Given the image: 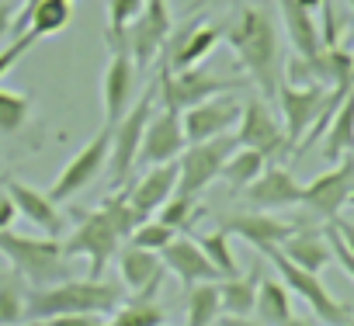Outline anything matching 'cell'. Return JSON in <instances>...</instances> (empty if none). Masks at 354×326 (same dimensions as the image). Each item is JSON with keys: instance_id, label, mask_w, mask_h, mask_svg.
I'll list each match as a JSON object with an SVG mask.
<instances>
[{"instance_id": "1", "label": "cell", "mask_w": 354, "mask_h": 326, "mask_svg": "<svg viewBox=\"0 0 354 326\" xmlns=\"http://www.w3.org/2000/svg\"><path fill=\"white\" fill-rule=\"evenodd\" d=\"M223 39L230 42L247 84H254L264 101H274L278 87L285 84V59L274 18L261 8H240L233 21L223 28Z\"/></svg>"}, {"instance_id": "2", "label": "cell", "mask_w": 354, "mask_h": 326, "mask_svg": "<svg viewBox=\"0 0 354 326\" xmlns=\"http://www.w3.org/2000/svg\"><path fill=\"white\" fill-rule=\"evenodd\" d=\"M122 305V285L101 278H66L49 288H35L25 298V319H53L70 312H97L108 316Z\"/></svg>"}, {"instance_id": "3", "label": "cell", "mask_w": 354, "mask_h": 326, "mask_svg": "<svg viewBox=\"0 0 354 326\" xmlns=\"http://www.w3.org/2000/svg\"><path fill=\"white\" fill-rule=\"evenodd\" d=\"M0 253L11 260L15 274L25 285H32V291L73 278V260L63 253V243L49 236H21L0 229Z\"/></svg>"}, {"instance_id": "4", "label": "cell", "mask_w": 354, "mask_h": 326, "mask_svg": "<svg viewBox=\"0 0 354 326\" xmlns=\"http://www.w3.org/2000/svg\"><path fill=\"white\" fill-rule=\"evenodd\" d=\"M153 84H156V97L163 101L160 108L185 111V108L202 104V101H209V97L236 94L240 87H247V77H216V73H205L202 66H192V70H181V73H170V70L160 63Z\"/></svg>"}, {"instance_id": "5", "label": "cell", "mask_w": 354, "mask_h": 326, "mask_svg": "<svg viewBox=\"0 0 354 326\" xmlns=\"http://www.w3.org/2000/svg\"><path fill=\"white\" fill-rule=\"evenodd\" d=\"M156 108V84H149L139 101L111 125V153H108V174H111V184L115 188H125L129 174L136 171V156H139V146H142V132H146V122Z\"/></svg>"}, {"instance_id": "6", "label": "cell", "mask_w": 354, "mask_h": 326, "mask_svg": "<svg viewBox=\"0 0 354 326\" xmlns=\"http://www.w3.org/2000/svg\"><path fill=\"white\" fill-rule=\"evenodd\" d=\"M236 149V139L226 132V135H216L209 142H195V146H185V153L177 156V191L174 195H188V198H198L219 174H223V163L230 160V153Z\"/></svg>"}, {"instance_id": "7", "label": "cell", "mask_w": 354, "mask_h": 326, "mask_svg": "<svg viewBox=\"0 0 354 326\" xmlns=\"http://www.w3.org/2000/svg\"><path fill=\"white\" fill-rule=\"evenodd\" d=\"M122 233H118V226L108 219V212L104 209H97V212H87L84 219H80V226L73 229V236L63 243V253L73 260V257H84L87 264H91V271H87V278H101L104 274V267H108V260L122 250Z\"/></svg>"}, {"instance_id": "8", "label": "cell", "mask_w": 354, "mask_h": 326, "mask_svg": "<svg viewBox=\"0 0 354 326\" xmlns=\"http://www.w3.org/2000/svg\"><path fill=\"white\" fill-rule=\"evenodd\" d=\"M264 257L274 264V271H278L281 285H285L288 291H295V295L313 309V316H316V319H323L326 326H344V323L351 319V309H347L344 302H337V298L326 291V285H323V278H319V274L302 271V267H299V264H292L281 250H268Z\"/></svg>"}, {"instance_id": "9", "label": "cell", "mask_w": 354, "mask_h": 326, "mask_svg": "<svg viewBox=\"0 0 354 326\" xmlns=\"http://www.w3.org/2000/svg\"><path fill=\"white\" fill-rule=\"evenodd\" d=\"M170 32H174V18H170L167 0H142V11L129 21L118 52H129L132 63L139 70H146L160 56V49H163Z\"/></svg>"}, {"instance_id": "10", "label": "cell", "mask_w": 354, "mask_h": 326, "mask_svg": "<svg viewBox=\"0 0 354 326\" xmlns=\"http://www.w3.org/2000/svg\"><path fill=\"white\" fill-rule=\"evenodd\" d=\"M219 39H223V28H219L216 21H209V18H195V21H188V25H174V32L167 35V42H163V49H160V52H163L160 63H163L170 73L202 66V63L212 56V49L219 46Z\"/></svg>"}, {"instance_id": "11", "label": "cell", "mask_w": 354, "mask_h": 326, "mask_svg": "<svg viewBox=\"0 0 354 326\" xmlns=\"http://www.w3.org/2000/svg\"><path fill=\"white\" fill-rule=\"evenodd\" d=\"M108 153H111V125H101L97 135H94L77 156L66 160V167L59 171V178L53 181V188L46 191L49 202L63 205V202H70L73 195H80V191L108 167Z\"/></svg>"}, {"instance_id": "12", "label": "cell", "mask_w": 354, "mask_h": 326, "mask_svg": "<svg viewBox=\"0 0 354 326\" xmlns=\"http://www.w3.org/2000/svg\"><path fill=\"white\" fill-rule=\"evenodd\" d=\"M233 139H236V146H243V149H257L268 163H278L285 153H292L288 135H285V128L274 122V115H271V108H268L264 97H247Z\"/></svg>"}, {"instance_id": "13", "label": "cell", "mask_w": 354, "mask_h": 326, "mask_svg": "<svg viewBox=\"0 0 354 326\" xmlns=\"http://www.w3.org/2000/svg\"><path fill=\"white\" fill-rule=\"evenodd\" d=\"M333 87H323V84H281L278 87V108H281V118H285V135H288V146L295 153V146L306 139V132L316 125V118L323 115V104L330 97Z\"/></svg>"}, {"instance_id": "14", "label": "cell", "mask_w": 354, "mask_h": 326, "mask_svg": "<svg viewBox=\"0 0 354 326\" xmlns=\"http://www.w3.org/2000/svg\"><path fill=\"white\" fill-rule=\"evenodd\" d=\"M351 181H354V153H347L344 160H337L330 171H323L316 181L302 184V202L309 215L323 219V222H333L344 205H347V191H351Z\"/></svg>"}, {"instance_id": "15", "label": "cell", "mask_w": 354, "mask_h": 326, "mask_svg": "<svg viewBox=\"0 0 354 326\" xmlns=\"http://www.w3.org/2000/svg\"><path fill=\"white\" fill-rule=\"evenodd\" d=\"M188 139L181 128V111L174 108H153L146 132H142V146L136 156V167H156V163H174L185 153Z\"/></svg>"}, {"instance_id": "16", "label": "cell", "mask_w": 354, "mask_h": 326, "mask_svg": "<svg viewBox=\"0 0 354 326\" xmlns=\"http://www.w3.org/2000/svg\"><path fill=\"white\" fill-rule=\"evenodd\" d=\"M243 115V104L233 97V94H219V97H209L202 104H192L181 111V128H185V139L188 146L195 142H209L216 135H226Z\"/></svg>"}, {"instance_id": "17", "label": "cell", "mask_w": 354, "mask_h": 326, "mask_svg": "<svg viewBox=\"0 0 354 326\" xmlns=\"http://www.w3.org/2000/svg\"><path fill=\"white\" fill-rule=\"evenodd\" d=\"M299 226H302V219H274L264 212H240V215H226L219 229H226L230 236H240L254 250L268 253V250H278Z\"/></svg>"}, {"instance_id": "18", "label": "cell", "mask_w": 354, "mask_h": 326, "mask_svg": "<svg viewBox=\"0 0 354 326\" xmlns=\"http://www.w3.org/2000/svg\"><path fill=\"white\" fill-rule=\"evenodd\" d=\"M136 80L139 66L129 52H111L104 73H101V104H104V125H115L136 101Z\"/></svg>"}, {"instance_id": "19", "label": "cell", "mask_w": 354, "mask_h": 326, "mask_svg": "<svg viewBox=\"0 0 354 326\" xmlns=\"http://www.w3.org/2000/svg\"><path fill=\"white\" fill-rule=\"evenodd\" d=\"M4 195L11 198L15 212H18V215H25V222H32L42 236L56 240V236L66 229L63 212L56 209V202H49V195H46V191H39V188H32V184H25V181L8 178V181H4Z\"/></svg>"}, {"instance_id": "20", "label": "cell", "mask_w": 354, "mask_h": 326, "mask_svg": "<svg viewBox=\"0 0 354 326\" xmlns=\"http://www.w3.org/2000/svg\"><path fill=\"white\" fill-rule=\"evenodd\" d=\"M243 198L254 212H274V209L299 205L302 202V184L292 178V171L281 167V163H271V167L261 171V178L254 184H247Z\"/></svg>"}, {"instance_id": "21", "label": "cell", "mask_w": 354, "mask_h": 326, "mask_svg": "<svg viewBox=\"0 0 354 326\" xmlns=\"http://www.w3.org/2000/svg\"><path fill=\"white\" fill-rule=\"evenodd\" d=\"M160 260H163V267H167L174 278H181L185 291H188L192 285H202V281H219V278H223L192 236H174V240L160 250Z\"/></svg>"}, {"instance_id": "22", "label": "cell", "mask_w": 354, "mask_h": 326, "mask_svg": "<svg viewBox=\"0 0 354 326\" xmlns=\"http://www.w3.org/2000/svg\"><path fill=\"white\" fill-rule=\"evenodd\" d=\"M163 271H167V267H163L160 253H153V250H139V247L122 243V250H118V274H122V285H125L132 295H149V298H160Z\"/></svg>"}, {"instance_id": "23", "label": "cell", "mask_w": 354, "mask_h": 326, "mask_svg": "<svg viewBox=\"0 0 354 326\" xmlns=\"http://www.w3.org/2000/svg\"><path fill=\"white\" fill-rule=\"evenodd\" d=\"M177 191V160L174 163H156V167H149L132 188H129V205L136 212L139 222L153 219L156 209Z\"/></svg>"}, {"instance_id": "24", "label": "cell", "mask_w": 354, "mask_h": 326, "mask_svg": "<svg viewBox=\"0 0 354 326\" xmlns=\"http://www.w3.org/2000/svg\"><path fill=\"white\" fill-rule=\"evenodd\" d=\"M278 4V15H281V25L288 32V42L295 49L299 59L313 63L323 56V35H319V25H316V15L302 8V0H274Z\"/></svg>"}, {"instance_id": "25", "label": "cell", "mask_w": 354, "mask_h": 326, "mask_svg": "<svg viewBox=\"0 0 354 326\" xmlns=\"http://www.w3.org/2000/svg\"><path fill=\"white\" fill-rule=\"evenodd\" d=\"M292 264H299L302 271H313V274H319L326 264H330V243H326V233L323 229H316L313 222H306L302 219V226L278 247Z\"/></svg>"}, {"instance_id": "26", "label": "cell", "mask_w": 354, "mask_h": 326, "mask_svg": "<svg viewBox=\"0 0 354 326\" xmlns=\"http://www.w3.org/2000/svg\"><path fill=\"white\" fill-rule=\"evenodd\" d=\"M261 278H264V271H261V264H254L247 274H233V278L216 281L219 285V309H223V316H250Z\"/></svg>"}, {"instance_id": "27", "label": "cell", "mask_w": 354, "mask_h": 326, "mask_svg": "<svg viewBox=\"0 0 354 326\" xmlns=\"http://www.w3.org/2000/svg\"><path fill=\"white\" fill-rule=\"evenodd\" d=\"M323 139H326V142H323V156H326L330 163L344 160V156L354 149V87H351V94L340 101V108L333 111V118H330Z\"/></svg>"}, {"instance_id": "28", "label": "cell", "mask_w": 354, "mask_h": 326, "mask_svg": "<svg viewBox=\"0 0 354 326\" xmlns=\"http://www.w3.org/2000/svg\"><path fill=\"white\" fill-rule=\"evenodd\" d=\"M254 312L261 326H281L285 319H292V295L278 278H261L257 285V298H254Z\"/></svg>"}, {"instance_id": "29", "label": "cell", "mask_w": 354, "mask_h": 326, "mask_svg": "<svg viewBox=\"0 0 354 326\" xmlns=\"http://www.w3.org/2000/svg\"><path fill=\"white\" fill-rule=\"evenodd\" d=\"M163 323H167V309L160 298L149 295H132V302H122L115 316L104 319V326H163Z\"/></svg>"}, {"instance_id": "30", "label": "cell", "mask_w": 354, "mask_h": 326, "mask_svg": "<svg viewBox=\"0 0 354 326\" xmlns=\"http://www.w3.org/2000/svg\"><path fill=\"white\" fill-rule=\"evenodd\" d=\"M264 167H268V160H264L257 149L236 146V149L230 153V160L223 163V174H219V178H223L233 191H247V184H254Z\"/></svg>"}, {"instance_id": "31", "label": "cell", "mask_w": 354, "mask_h": 326, "mask_svg": "<svg viewBox=\"0 0 354 326\" xmlns=\"http://www.w3.org/2000/svg\"><path fill=\"white\" fill-rule=\"evenodd\" d=\"M223 309H219V285L216 281H202L188 288V326H212L219 323Z\"/></svg>"}, {"instance_id": "32", "label": "cell", "mask_w": 354, "mask_h": 326, "mask_svg": "<svg viewBox=\"0 0 354 326\" xmlns=\"http://www.w3.org/2000/svg\"><path fill=\"white\" fill-rule=\"evenodd\" d=\"M28 118H32V97L0 87V135L4 139L18 135L28 125Z\"/></svg>"}, {"instance_id": "33", "label": "cell", "mask_w": 354, "mask_h": 326, "mask_svg": "<svg viewBox=\"0 0 354 326\" xmlns=\"http://www.w3.org/2000/svg\"><path fill=\"white\" fill-rule=\"evenodd\" d=\"M202 215H205V209L198 205V198H188V195H170V198L156 209V215H153V219H160V222H163V226H170L174 233H181V229L195 226Z\"/></svg>"}, {"instance_id": "34", "label": "cell", "mask_w": 354, "mask_h": 326, "mask_svg": "<svg viewBox=\"0 0 354 326\" xmlns=\"http://www.w3.org/2000/svg\"><path fill=\"white\" fill-rule=\"evenodd\" d=\"M25 281L11 271L0 274V326H21L25 323Z\"/></svg>"}, {"instance_id": "35", "label": "cell", "mask_w": 354, "mask_h": 326, "mask_svg": "<svg viewBox=\"0 0 354 326\" xmlns=\"http://www.w3.org/2000/svg\"><path fill=\"white\" fill-rule=\"evenodd\" d=\"M104 11H108L104 46H108V52H118V49H122V35H125L129 21L142 11V0H104Z\"/></svg>"}, {"instance_id": "36", "label": "cell", "mask_w": 354, "mask_h": 326, "mask_svg": "<svg viewBox=\"0 0 354 326\" xmlns=\"http://www.w3.org/2000/svg\"><path fill=\"white\" fill-rule=\"evenodd\" d=\"M195 243L202 247V253L212 260V267H216L223 278H233V274H240V267H236V257H233V250H230V233H226V229L202 233Z\"/></svg>"}, {"instance_id": "37", "label": "cell", "mask_w": 354, "mask_h": 326, "mask_svg": "<svg viewBox=\"0 0 354 326\" xmlns=\"http://www.w3.org/2000/svg\"><path fill=\"white\" fill-rule=\"evenodd\" d=\"M174 236H177V233H174L170 226H163L160 219H146V222H139V226L132 229L129 247H139V250H153V253H160Z\"/></svg>"}, {"instance_id": "38", "label": "cell", "mask_w": 354, "mask_h": 326, "mask_svg": "<svg viewBox=\"0 0 354 326\" xmlns=\"http://www.w3.org/2000/svg\"><path fill=\"white\" fill-rule=\"evenodd\" d=\"M319 35H323V46L326 49L340 42V18H337L333 0H323V8H319Z\"/></svg>"}, {"instance_id": "39", "label": "cell", "mask_w": 354, "mask_h": 326, "mask_svg": "<svg viewBox=\"0 0 354 326\" xmlns=\"http://www.w3.org/2000/svg\"><path fill=\"white\" fill-rule=\"evenodd\" d=\"M323 233H326V243H330V257H333V260H337V264L344 267V274H347V278L354 281V253H351V250H347V247L340 243V236H337V229H333L330 222L323 226Z\"/></svg>"}, {"instance_id": "40", "label": "cell", "mask_w": 354, "mask_h": 326, "mask_svg": "<svg viewBox=\"0 0 354 326\" xmlns=\"http://www.w3.org/2000/svg\"><path fill=\"white\" fill-rule=\"evenodd\" d=\"M46 323L49 326H104V316H97V312H70V316H53Z\"/></svg>"}, {"instance_id": "41", "label": "cell", "mask_w": 354, "mask_h": 326, "mask_svg": "<svg viewBox=\"0 0 354 326\" xmlns=\"http://www.w3.org/2000/svg\"><path fill=\"white\" fill-rule=\"evenodd\" d=\"M18 15V0H0V42L11 39V25Z\"/></svg>"}, {"instance_id": "42", "label": "cell", "mask_w": 354, "mask_h": 326, "mask_svg": "<svg viewBox=\"0 0 354 326\" xmlns=\"http://www.w3.org/2000/svg\"><path fill=\"white\" fill-rule=\"evenodd\" d=\"M333 229H337V236H340V243L354 253V219H344V215H337L333 222H330Z\"/></svg>"}, {"instance_id": "43", "label": "cell", "mask_w": 354, "mask_h": 326, "mask_svg": "<svg viewBox=\"0 0 354 326\" xmlns=\"http://www.w3.org/2000/svg\"><path fill=\"white\" fill-rule=\"evenodd\" d=\"M15 215H18V212H15L11 198H8V195H0V229H8V226L15 222Z\"/></svg>"}, {"instance_id": "44", "label": "cell", "mask_w": 354, "mask_h": 326, "mask_svg": "<svg viewBox=\"0 0 354 326\" xmlns=\"http://www.w3.org/2000/svg\"><path fill=\"white\" fill-rule=\"evenodd\" d=\"M219 326H261L250 316H219Z\"/></svg>"}, {"instance_id": "45", "label": "cell", "mask_w": 354, "mask_h": 326, "mask_svg": "<svg viewBox=\"0 0 354 326\" xmlns=\"http://www.w3.org/2000/svg\"><path fill=\"white\" fill-rule=\"evenodd\" d=\"M281 326H313V323H306V319H299V316H292V319H285Z\"/></svg>"}, {"instance_id": "46", "label": "cell", "mask_w": 354, "mask_h": 326, "mask_svg": "<svg viewBox=\"0 0 354 326\" xmlns=\"http://www.w3.org/2000/svg\"><path fill=\"white\" fill-rule=\"evenodd\" d=\"M21 326H49V323H46V319H25Z\"/></svg>"}, {"instance_id": "47", "label": "cell", "mask_w": 354, "mask_h": 326, "mask_svg": "<svg viewBox=\"0 0 354 326\" xmlns=\"http://www.w3.org/2000/svg\"><path fill=\"white\" fill-rule=\"evenodd\" d=\"M205 4H209V0H192V11H202ZM192 11H188V15H192Z\"/></svg>"}, {"instance_id": "48", "label": "cell", "mask_w": 354, "mask_h": 326, "mask_svg": "<svg viewBox=\"0 0 354 326\" xmlns=\"http://www.w3.org/2000/svg\"><path fill=\"white\" fill-rule=\"evenodd\" d=\"M347 205L354 209V181H351V191H347Z\"/></svg>"}, {"instance_id": "49", "label": "cell", "mask_w": 354, "mask_h": 326, "mask_svg": "<svg viewBox=\"0 0 354 326\" xmlns=\"http://www.w3.org/2000/svg\"><path fill=\"white\" fill-rule=\"evenodd\" d=\"M344 4H347V11H351V25H354V0H344Z\"/></svg>"}, {"instance_id": "50", "label": "cell", "mask_w": 354, "mask_h": 326, "mask_svg": "<svg viewBox=\"0 0 354 326\" xmlns=\"http://www.w3.org/2000/svg\"><path fill=\"white\" fill-rule=\"evenodd\" d=\"M351 77H354V52H351Z\"/></svg>"}, {"instance_id": "51", "label": "cell", "mask_w": 354, "mask_h": 326, "mask_svg": "<svg viewBox=\"0 0 354 326\" xmlns=\"http://www.w3.org/2000/svg\"><path fill=\"white\" fill-rule=\"evenodd\" d=\"M344 326H354V316H351V319H347V323H344Z\"/></svg>"}, {"instance_id": "52", "label": "cell", "mask_w": 354, "mask_h": 326, "mask_svg": "<svg viewBox=\"0 0 354 326\" xmlns=\"http://www.w3.org/2000/svg\"><path fill=\"white\" fill-rule=\"evenodd\" d=\"M163 326H167V323H163Z\"/></svg>"}, {"instance_id": "53", "label": "cell", "mask_w": 354, "mask_h": 326, "mask_svg": "<svg viewBox=\"0 0 354 326\" xmlns=\"http://www.w3.org/2000/svg\"><path fill=\"white\" fill-rule=\"evenodd\" d=\"M351 153H354V149H351Z\"/></svg>"}]
</instances>
